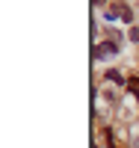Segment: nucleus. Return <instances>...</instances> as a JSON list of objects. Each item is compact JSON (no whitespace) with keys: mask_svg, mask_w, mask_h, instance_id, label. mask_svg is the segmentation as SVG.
<instances>
[{"mask_svg":"<svg viewBox=\"0 0 139 148\" xmlns=\"http://www.w3.org/2000/svg\"><path fill=\"white\" fill-rule=\"evenodd\" d=\"M116 53H118V45H112V42H110V45H98V47H95V59L116 56Z\"/></svg>","mask_w":139,"mask_h":148,"instance_id":"f257e3e1","label":"nucleus"},{"mask_svg":"<svg viewBox=\"0 0 139 148\" xmlns=\"http://www.w3.org/2000/svg\"><path fill=\"white\" fill-rule=\"evenodd\" d=\"M130 42H139V27H130Z\"/></svg>","mask_w":139,"mask_h":148,"instance_id":"20e7f679","label":"nucleus"},{"mask_svg":"<svg viewBox=\"0 0 139 148\" xmlns=\"http://www.w3.org/2000/svg\"><path fill=\"white\" fill-rule=\"evenodd\" d=\"M124 86H127V89H130V92H133V95L139 98V77H130V80L124 83Z\"/></svg>","mask_w":139,"mask_h":148,"instance_id":"f03ea898","label":"nucleus"},{"mask_svg":"<svg viewBox=\"0 0 139 148\" xmlns=\"http://www.w3.org/2000/svg\"><path fill=\"white\" fill-rule=\"evenodd\" d=\"M107 80H112V83H127V80H121L118 71H107Z\"/></svg>","mask_w":139,"mask_h":148,"instance_id":"7ed1b4c3","label":"nucleus"},{"mask_svg":"<svg viewBox=\"0 0 139 148\" xmlns=\"http://www.w3.org/2000/svg\"><path fill=\"white\" fill-rule=\"evenodd\" d=\"M133 148H139V133H136V136H133Z\"/></svg>","mask_w":139,"mask_h":148,"instance_id":"39448f33","label":"nucleus"}]
</instances>
